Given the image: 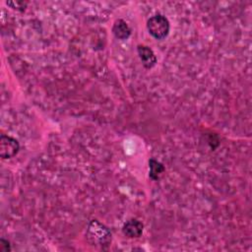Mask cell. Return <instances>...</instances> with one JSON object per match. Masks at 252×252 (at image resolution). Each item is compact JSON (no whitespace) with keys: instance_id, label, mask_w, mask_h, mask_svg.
I'll return each instance as SVG.
<instances>
[{"instance_id":"cell-1","label":"cell","mask_w":252,"mask_h":252,"mask_svg":"<svg viewBox=\"0 0 252 252\" xmlns=\"http://www.w3.org/2000/svg\"><path fill=\"white\" fill-rule=\"evenodd\" d=\"M87 238L91 244L103 248L111 242V232L98 220H93L88 226Z\"/></svg>"},{"instance_id":"cell-2","label":"cell","mask_w":252,"mask_h":252,"mask_svg":"<svg viewBox=\"0 0 252 252\" xmlns=\"http://www.w3.org/2000/svg\"><path fill=\"white\" fill-rule=\"evenodd\" d=\"M147 29L152 36L156 39H163L169 32V22L167 18L161 14L152 16L147 22Z\"/></svg>"},{"instance_id":"cell-3","label":"cell","mask_w":252,"mask_h":252,"mask_svg":"<svg viewBox=\"0 0 252 252\" xmlns=\"http://www.w3.org/2000/svg\"><path fill=\"white\" fill-rule=\"evenodd\" d=\"M20 150L18 140L2 134L0 137V156L2 158H11L17 155Z\"/></svg>"},{"instance_id":"cell-4","label":"cell","mask_w":252,"mask_h":252,"mask_svg":"<svg viewBox=\"0 0 252 252\" xmlns=\"http://www.w3.org/2000/svg\"><path fill=\"white\" fill-rule=\"evenodd\" d=\"M137 51L139 54V57L142 61V64L145 68L151 69L153 68L157 63V57L154 53V51L147 45H138Z\"/></svg>"},{"instance_id":"cell-5","label":"cell","mask_w":252,"mask_h":252,"mask_svg":"<svg viewBox=\"0 0 252 252\" xmlns=\"http://www.w3.org/2000/svg\"><path fill=\"white\" fill-rule=\"evenodd\" d=\"M143 229H144V224L136 219H131L127 220L122 227V231L124 235L130 238H136L141 236V234L143 233Z\"/></svg>"},{"instance_id":"cell-6","label":"cell","mask_w":252,"mask_h":252,"mask_svg":"<svg viewBox=\"0 0 252 252\" xmlns=\"http://www.w3.org/2000/svg\"><path fill=\"white\" fill-rule=\"evenodd\" d=\"M112 32L115 37L121 40L127 39L131 34V29L129 28L128 24L122 19H118L114 22L112 27Z\"/></svg>"},{"instance_id":"cell-7","label":"cell","mask_w":252,"mask_h":252,"mask_svg":"<svg viewBox=\"0 0 252 252\" xmlns=\"http://www.w3.org/2000/svg\"><path fill=\"white\" fill-rule=\"evenodd\" d=\"M149 165H150V177L153 180H158L159 175L164 171V166L162 165V163H160L159 161L156 160L155 158H151L149 160Z\"/></svg>"},{"instance_id":"cell-8","label":"cell","mask_w":252,"mask_h":252,"mask_svg":"<svg viewBox=\"0 0 252 252\" xmlns=\"http://www.w3.org/2000/svg\"><path fill=\"white\" fill-rule=\"evenodd\" d=\"M7 4L9 6H11L13 9H17V10H25L26 6H27V3H24L22 1H17V2H7Z\"/></svg>"},{"instance_id":"cell-9","label":"cell","mask_w":252,"mask_h":252,"mask_svg":"<svg viewBox=\"0 0 252 252\" xmlns=\"http://www.w3.org/2000/svg\"><path fill=\"white\" fill-rule=\"evenodd\" d=\"M10 250H11V247H10L9 241L4 239V238H1L0 239V251L1 252H8Z\"/></svg>"}]
</instances>
